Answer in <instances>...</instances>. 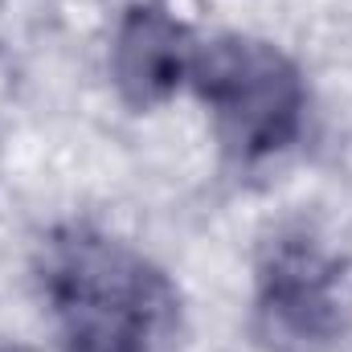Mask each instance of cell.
Here are the masks:
<instances>
[{"label":"cell","instance_id":"1","mask_svg":"<svg viewBox=\"0 0 352 352\" xmlns=\"http://www.w3.org/2000/svg\"><path fill=\"white\" fill-rule=\"evenodd\" d=\"M37 287L66 352H164L176 336L180 299L168 274L102 230L50 234Z\"/></svg>","mask_w":352,"mask_h":352},{"label":"cell","instance_id":"2","mask_svg":"<svg viewBox=\"0 0 352 352\" xmlns=\"http://www.w3.org/2000/svg\"><path fill=\"white\" fill-rule=\"evenodd\" d=\"M230 156L254 164L295 144L307 111L299 66L258 37H217L197 50L192 78Z\"/></svg>","mask_w":352,"mask_h":352},{"label":"cell","instance_id":"3","mask_svg":"<svg viewBox=\"0 0 352 352\" xmlns=\"http://www.w3.org/2000/svg\"><path fill=\"white\" fill-rule=\"evenodd\" d=\"M254 332L266 352H328L344 332V274L307 230L278 234L254 278Z\"/></svg>","mask_w":352,"mask_h":352},{"label":"cell","instance_id":"4","mask_svg":"<svg viewBox=\"0 0 352 352\" xmlns=\"http://www.w3.org/2000/svg\"><path fill=\"white\" fill-rule=\"evenodd\" d=\"M201 41L160 4H131L115 29L111 74L131 107H156L192 78Z\"/></svg>","mask_w":352,"mask_h":352}]
</instances>
